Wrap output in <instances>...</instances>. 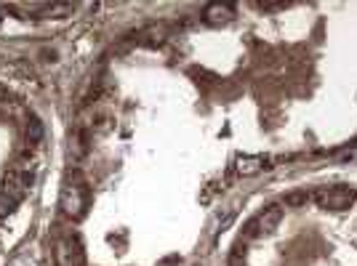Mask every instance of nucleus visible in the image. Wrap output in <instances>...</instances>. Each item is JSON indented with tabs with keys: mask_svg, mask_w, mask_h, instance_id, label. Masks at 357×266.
I'll use <instances>...</instances> for the list:
<instances>
[{
	"mask_svg": "<svg viewBox=\"0 0 357 266\" xmlns=\"http://www.w3.org/2000/svg\"><path fill=\"white\" fill-rule=\"evenodd\" d=\"M32 178H35V171L27 163H19L14 171L6 173L3 184H0V219L11 216L16 208L24 203L32 187Z\"/></svg>",
	"mask_w": 357,
	"mask_h": 266,
	"instance_id": "obj_1",
	"label": "nucleus"
},
{
	"mask_svg": "<svg viewBox=\"0 0 357 266\" xmlns=\"http://www.w3.org/2000/svg\"><path fill=\"white\" fill-rule=\"evenodd\" d=\"M89 205H91L89 181L75 171V173H70V178L64 181V187H61V194H59L61 213H64L67 219H73V221H80V219L89 213Z\"/></svg>",
	"mask_w": 357,
	"mask_h": 266,
	"instance_id": "obj_2",
	"label": "nucleus"
},
{
	"mask_svg": "<svg viewBox=\"0 0 357 266\" xmlns=\"http://www.w3.org/2000/svg\"><path fill=\"white\" fill-rule=\"evenodd\" d=\"M54 264L56 266H86V245L80 235L64 232L54 242Z\"/></svg>",
	"mask_w": 357,
	"mask_h": 266,
	"instance_id": "obj_3",
	"label": "nucleus"
},
{
	"mask_svg": "<svg viewBox=\"0 0 357 266\" xmlns=\"http://www.w3.org/2000/svg\"><path fill=\"white\" fill-rule=\"evenodd\" d=\"M312 200L323 210H349L357 203V189L347 187V184H336V187H320L312 192Z\"/></svg>",
	"mask_w": 357,
	"mask_h": 266,
	"instance_id": "obj_4",
	"label": "nucleus"
},
{
	"mask_svg": "<svg viewBox=\"0 0 357 266\" xmlns=\"http://www.w3.org/2000/svg\"><path fill=\"white\" fill-rule=\"evenodd\" d=\"M280 219H283V208H280V205H267L261 213H256L251 221L245 224V237L272 235V232L278 229Z\"/></svg>",
	"mask_w": 357,
	"mask_h": 266,
	"instance_id": "obj_5",
	"label": "nucleus"
},
{
	"mask_svg": "<svg viewBox=\"0 0 357 266\" xmlns=\"http://www.w3.org/2000/svg\"><path fill=\"white\" fill-rule=\"evenodd\" d=\"M232 19H235V6H229V3H208L203 11V22L211 27H224Z\"/></svg>",
	"mask_w": 357,
	"mask_h": 266,
	"instance_id": "obj_6",
	"label": "nucleus"
},
{
	"mask_svg": "<svg viewBox=\"0 0 357 266\" xmlns=\"http://www.w3.org/2000/svg\"><path fill=\"white\" fill-rule=\"evenodd\" d=\"M264 168H269L267 155H240L238 160H235V171H238L240 176H256Z\"/></svg>",
	"mask_w": 357,
	"mask_h": 266,
	"instance_id": "obj_7",
	"label": "nucleus"
},
{
	"mask_svg": "<svg viewBox=\"0 0 357 266\" xmlns=\"http://www.w3.org/2000/svg\"><path fill=\"white\" fill-rule=\"evenodd\" d=\"M40 139H43V123L32 115L27 120V131H24V141H27V147H38L40 144Z\"/></svg>",
	"mask_w": 357,
	"mask_h": 266,
	"instance_id": "obj_8",
	"label": "nucleus"
},
{
	"mask_svg": "<svg viewBox=\"0 0 357 266\" xmlns=\"http://www.w3.org/2000/svg\"><path fill=\"white\" fill-rule=\"evenodd\" d=\"M75 14V3H45L40 16H51V19H64V16Z\"/></svg>",
	"mask_w": 357,
	"mask_h": 266,
	"instance_id": "obj_9",
	"label": "nucleus"
},
{
	"mask_svg": "<svg viewBox=\"0 0 357 266\" xmlns=\"http://www.w3.org/2000/svg\"><path fill=\"white\" fill-rule=\"evenodd\" d=\"M259 11H283L288 8V3H253Z\"/></svg>",
	"mask_w": 357,
	"mask_h": 266,
	"instance_id": "obj_10",
	"label": "nucleus"
},
{
	"mask_svg": "<svg viewBox=\"0 0 357 266\" xmlns=\"http://www.w3.org/2000/svg\"><path fill=\"white\" fill-rule=\"evenodd\" d=\"M8 99H11V91L3 88V86H0V102H8Z\"/></svg>",
	"mask_w": 357,
	"mask_h": 266,
	"instance_id": "obj_11",
	"label": "nucleus"
},
{
	"mask_svg": "<svg viewBox=\"0 0 357 266\" xmlns=\"http://www.w3.org/2000/svg\"><path fill=\"white\" fill-rule=\"evenodd\" d=\"M229 266H240V251L232 256V264H229Z\"/></svg>",
	"mask_w": 357,
	"mask_h": 266,
	"instance_id": "obj_12",
	"label": "nucleus"
},
{
	"mask_svg": "<svg viewBox=\"0 0 357 266\" xmlns=\"http://www.w3.org/2000/svg\"><path fill=\"white\" fill-rule=\"evenodd\" d=\"M3 11H6V8H3V6H0V24H3Z\"/></svg>",
	"mask_w": 357,
	"mask_h": 266,
	"instance_id": "obj_13",
	"label": "nucleus"
}]
</instances>
